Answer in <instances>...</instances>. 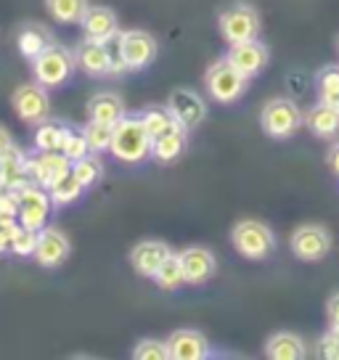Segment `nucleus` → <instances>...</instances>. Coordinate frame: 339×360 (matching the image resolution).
Instances as JSON below:
<instances>
[{"instance_id":"f257e3e1","label":"nucleus","mask_w":339,"mask_h":360,"mask_svg":"<svg viewBox=\"0 0 339 360\" xmlns=\"http://www.w3.org/2000/svg\"><path fill=\"white\" fill-rule=\"evenodd\" d=\"M151 135H148L146 124L141 120V114H124L120 122L114 124L112 151L120 162L127 165H138L146 157H151Z\"/></svg>"},{"instance_id":"f03ea898","label":"nucleus","mask_w":339,"mask_h":360,"mask_svg":"<svg viewBox=\"0 0 339 360\" xmlns=\"http://www.w3.org/2000/svg\"><path fill=\"white\" fill-rule=\"evenodd\" d=\"M30 64H32L34 82H40L43 88L51 90V88L67 85L69 77H72L75 69H77V58H75V53H69L67 48L51 43L46 51H43L40 56H34Z\"/></svg>"},{"instance_id":"7ed1b4c3","label":"nucleus","mask_w":339,"mask_h":360,"mask_svg":"<svg viewBox=\"0 0 339 360\" xmlns=\"http://www.w3.org/2000/svg\"><path fill=\"white\" fill-rule=\"evenodd\" d=\"M231 244L244 259L252 262H260V259L271 257L273 249H276V238L273 231L260 220H241L234 225L231 231Z\"/></svg>"},{"instance_id":"20e7f679","label":"nucleus","mask_w":339,"mask_h":360,"mask_svg":"<svg viewBox=\"0 0 339 360\" xmlns=\"http://www.w3.org/2000/svg\"><path fill=\"white\" fill-rule=\"evenodd\" d=\"M217 27H220V34L231 45L257 40V34H260V13L255 11L249 3H231L220 13Z\"/></svg>"},{"instance_id":"39448f33","label":"nucleus","mask_w":339,"mask_h":360,"mask_svg":"<svg viewBox=\"0 0 339 360\" xmlns=\"http://www.w3.org/2000/svg\"><path fill=\"white\" fill-rule=\"evenodd\" d=\"M204 88L215 98L217 103H234L241 98V93L247 88V77L238 72L228 58H220L204 75Z\"/></svg>"},{"instance_id":"423d86ee","label":"nucleus","mask_w":339,"mask_h":360,"mask_svg":"<svg viewBox=\"0 0 339 360\" xmlns=\"http://www.w3.org/2000/svg\"><path fill=\"white\" fill-rule=\"evenodd\" d=\"M260 124L271 138H289L300 130V124H305V114L289 98H271L262 106Z\"/></svg>"},{"instance_id":"0eeeda50","label":"nucleus","mask_w":339,"mask_h":360,"mask_svg":"<svg viewBox=\"0 0 339 360\" xmlns=\"http://www.w3.org/2000/svg\"><path fill=\"white\" fill-rule=\"evenodd\" d=\"M292 255L302 262H321L331 252V236L324 225H300L289 238Z\"/></svg>"},{"instance_id":"6e6552de","label":"nucleus","mask_w":339,"mask_h":360,"mask_svg":"<svg viewBox=\"0 0 339 360\" xmlns=\"http://www.w3.org/2000/svg\"><path fill=\"white\" fill-rule=\"evenodd\" d=\"M13 112L19 114V120L24 122L40 124L51 117V98H48V88H43L40 82H27L19 85L16 93L11 96Z\"/></svg>"},{"instance_id":"1a4fd4ad","label":"nucleus","mask_w":339,"mask_h":360,"mask_svg":"<svg viewBox=\"0 0 339 360\" xmlns=\"http://www.w3.org/2000/svg\"><path fill=\"white\" fill-rule=\"evenodd\" d=\"M120 51H122L127 72H141L154 64L157 58V40L143 30H127L120 32Z\"/></svg>"},{"instance_id":"9d476101","label":"nucleus","mask_w":339,"mask_h":360,"mask_svg":"<svg viewBox=\"0 0 339 360\" xmlns=\"http://www.w3.org/2000/svg\"><path fill=\"white\" fill-rule=\"evenodd\" d=\"M19 193V223L32 228V231H43L48 225V214H51V193L48 188L30 183L27 188H22Z\"/></svg>"},{"instance_id":"9b49d317","label":"nucleus","mask_w":339,"mask_h":360,"mask_svg":"<svg viewBox=\"0 0 339 360\" xmlns=\"http://www.w3.org/2000/svg\"><path fill=\"white\" fill-rule=\"evenodd\" d=\"M27 172H30L32 183L51 188L64 175L72 172V162L61 151H37L34 157H27Z\"/></svg>"},{"instance_id":"f8f14e48","label":"nucleus","mask_w":339,"mask_h":360,"mask_svg":"<svg viewBox=\"0 0 339 360\" xmlns=\"http://www.w3.org/2000/svg\"><path fill=\"white\" fill-rule=\"evenodd\" d=\"M69 252H72V244H69V238L56 231V228H43V231H37V249H34V259H37V265L40 268H58V265H64L69 257Z\"/></svg>"},{"instance_id":"ddd939ff","label":"nucleus","mask_w":339,"mask_h":360,"mask_svg":"<svg viewBox=\"0 0 339 360\" xmlns=\"http://www.w3.org/2000/svg\"><path fill=\"white\" fill-rule=\"evenodd\" d=\"M167 109L175 114V120H178L186 130L199 127V124L204 122V117H207V106H204V101L199 98V93H193V90H188V88L172 90L167 98Z\"/></svg>"},{"instance_id":"4468645a","label":"nucleus","mask_w":339,"mask_h":360,"mask_svg":"<svg viewBox=\"0 0 339 360\" xmlns=\"http://www.w3.org/2000/svg\"><path fill=\"white\" fill-rule=\"evenodd\" d=\"M226 58L249 79V77H255V75H260L262 69H265V64H268V48H265L260 40L234 43L228 48Z\"/></svg>"},{"instance_id":"2eb2a0df","label":"nucleus","mask_w":339,"mask_h":360,"mask_svg":"<svg viewBox=\"0 0 339 360\" xmlns=\"http://www.w3.org/2000/svg\"><path fill=\"white\" fill-rule=\"evenodd\" d=\"M170 360H204L210 355V342L196 328H178L167 339Z\"/></svg>"},{"instance_id":"dca6fc26","label":"nucleus","mask_w":339,"mask_h":360,"mask_svg":"<svg viewBox=\"0 0 339 360\" xmlns=\"http://www.w3.org/2000/svg\"><path fill=\"white\" fill-rule=\"evenodd\" d=\"M172 255V249L165 241L148 238V241H138L136 247L130 249V265L138 276L143 278H154V273L159 270V265Z\"/></svg>"},{"instance_id":"f3484780","label":"nucleus","mask_w":339,"mask_h":360,"mask_svg":"<svg viewBox=\"0 0 339 360\" xmlns=\"http://www.w3.org/2000/svg\"><path fill=\"white\" fill-rule=\"evenodd\" d=\"M181 265H183V276H186V283L191 286H199V283H207L217 270V259L210 249L204 247H188L181 252Z\"/></svg>"},{"instance_id":"a211bd4d","label":"nucleus","mask_w":339,"mask_h":360,"mask_svg":"<svg viewBox=\"0 0 339 360\" xmlns=\"http://www.w3.org/2000/svg\"><path fill=\"white\" fill-rule=\"evenodd\" d=\"M75 58H77V69H82L85 75L91 77H103V75H112V56H109V48L106 43H98V40H82L75 51Z\"/></svg>"},{"instance_id":"6ab92c4d","label":"nucleus","mask_w":339,"mask_h":360,"mask_svg":"<svg viewBox=\"0 0 339 360\" xmlns=\"http://www.w3.org/2000/svg\"><path fill=\"white\" fill-rule=\"evenodd\" d=\"M82 32L88 40H98V43H106L112 34H117V13L106 6H91L88 13L82 16Z\"/></svg>"},{"instance_id":"aec40b11","label":"nucleus","mask_w":339,"mask_h":360,"mask_svg":"<svg viewBox=\"0 0 339 360\" xmlns=\"http://www.w3.org/2000/svg\"><path fill=\"white\" fill-rule=\"evenodd\" d=\"M32 183L27 172V157L13 146L8 154L0 157V186H6L8 191H22Z\"/></svg>"},{"instance_id":"412c9836","label":"nucleus","mask_w":339,"mask_h":360,"mask_svg":"<svg viewBox=\"0 0 339 360\" xmlns=\"http://www.w3.org/2000/svg\"><path fill=\"white\" fill-rule=\"evenodd\" d=\"M305 127L318 138H328V135L339 133V106L326 101H318L310 112L305 114Z\"/></svg>"},{"instance_id":"4be33fe9","label":"nucleus","mask_w":339,"mask_h":360,"mask_svg":"<svg viewBox=\"0 0 339 360\" xmlns=\"http://www.w3.org/2000/svg\"><path fill=\"white\" fill-rule=\"evenodd\" d=\"M265 355L271 360H302L305 358V342L292 331H279L265 342Z\"/></svg>"},{"instance_id":"5701e85b","label":"nucleus","mask_w":339,"mask_h":360,"mask_svg":"<svg viewBox=\"0 0 339 360\" xmlns=\"http://www.w3.org/2000/svg\"><path fill=\"white\" fill-rule=\"evenodd\" d=\"M124 101L117 93H96L88 101V117L96 122L117 124L124 117Z\"/></svg>"},{"instance_id":"b1692460","label":"nucleus","mask_w":339,"mask_h":360,"mask_svg":"<svg viewBox=\"0 0 339 360\" xmlns=\"http://www.w3.org/2000/svg\"><path fill=\"white\" fill-rule=\"evenodd\" d=\"M186 151V127L170 130V133L159 135L151 141V157L157 159L159 165H170Z\"/></svg>"},{"instance_id":"393cba45","label":"nucleus","mask_w":339,"mask_h":360,"mask_svg":"<svg viewBox=\"0 0 339 360\" xmlns=\"http://www.w3.org/2000/svg\"><path fill=\"white\" fill-rule=\"evenodd\" d=\"M51 43H53V37H51V32H48L43 24H27V27H22L19 37H16L19 53H22L27 61H32L34 56H40Z\"/></svg>"},{"instance_id":"a878e982","label":"nucleus","mask_w":339,"mask_h":360,"mask_svg":"<svg viewBox=\"0 0 339 360\" xmlns=\"http://www.w3.org/2000/svg\"><path fill=\"white\" fill-rule=\"evenodd\" d=\"M69 130H72V127H69L67 122L51 120V117H48L46 122L37 124L34 148H37V151H61V143H64V138H67Z\"/></svg>"},{"instance_id":"bb28decb","label":"nucleus","mask_w":339,"mask_h":360,"mask_svg":"<svg viewBox=\"0 0 339 360\" xmlns=\"http://www.w3.org/2000/svg\"><path fill=\"white\" fill-rule=\"evenodd\" d=\"M141 120H143V124H146V130H148V135H151V138H159V135L170 133V130H178V127H183L167 106H148V109H143V112H141Z\"/></svg>"},{"instance_id":"cd10ccee","label":"nucleus","mask_w":339,"mask_h":360,"mask_svg":"<svg viewBox=\"0 0 339 360\" xmlns=\"http://www.w3.org/2000/svg\"><path fill=\"white\" fill-rule=\"evenodd\" d=\"M48 13L58 24H79L82 16L88 13V0H46Z\"/></svg>"},{"instance_id":"c85d7f7f","label":"nucleus","mask_w":339,"mask_h":360,"mask_svg":"<svg viewBox=\"0 0 339 360\" xmlns=\"http://www.w3.org/2000/svg\"><path fill=\"white\" fill-rule=\"evenodd\" d=\"M154 283L165 292H175L186 283V276H183V265H181V255H170L159 270L154 273Z\"/></svg>"},{"instance_id":"c756f323","label":"nucleus","mask_w":339,"mask_h":360,"mask_svg":"<svg viewBox=\"0 0 339 360\" xmlns=\"http://www.w3.org/2000/svg\"><path fill=\"white\" fill-rule=\"evenodd\" d=\"M82 191H85V186H82V183H79V180L72 175V172H69V175H64V178L58 180L56 186H51V188H48L53 207H64V204L77 202L79 196H82Z\"/></svg>"},{"instance_id":"7c9ffc66","label":"nucleus","mask_w":339,"mask_h":360,"mask_svg":"<svg viewBox=\"0 0 339 360\" xmlns=\"http://www.w3.org/2000/svg\"><path fill=\"white\" fill-rule=\"evenodd\" d=\"M82 133H85V138H88V146H91L93 154H103V151H109V148H112L114 124L91 120V122L82 127Z\"/></svg>"},{"instance_id":"2f4dec72","label":"nucleus","mask_w":339,"mask_h":360,"mask_svg":"<svg viewBox=\"0 0 339 360\" xmlns=\"http://www.w3.org/2000/svg\"><path fill=\"white\" fill-rule=\"evenodd\" d=\"M72 175L85 186V188H91L96 186L103 175V165L101 159L96 157V154H88V157L77 159V162H72Z\"/></svg>"},{"instance_id":"473e14b6","label":"nucleus","mask_w":339,"mask_h":360,"mask_svg":"<svg viewBox=\"0 0 339 360\" xmlns=\"http://www.w3.org/2000/svg\"><path fill=\"white\" fill-rule=\"evenodd\" d=\"M316 88L321 101L339 106V67H324L316 77Z\"/></svg>"},{"instance_id":"72a5a7b5","label":"nucleus","mask_w":339,"mask_h":360,"mask_svg":"<svg viewBox=\"0 0 339 360\" xmlns=\"http://www.w3.org/2000/svg\"><path fill=\"white\" fill-rule=\"evenodd\" d=\"M34 249H37V231L16 223V228L11 231V252L16 257H32Z\"/></svg>"},{"instance_id":"f704fd0d","label":"nucleus","mask_w":339,"mask_h":360,"mask_svg":"<svg viewBox=\"0 0 339 360\" xmlns=\"http://www.w3.org/2000/svg\"><path fill=\"white\" fill-rule=\"evenodd\" d=\"M61 154H64L69 162H77V159L93 154L91 146H88L85 133H82V130H69L67 138H64V143H61Z\"/></svg>"},{"instance_id":"c9c22d12","label":"nucleus","mask_w":339,"mask_h":360,"mask_svg":"<svg viewBox=\"0 0 339 360\" xmlns=\"http://www.w3.org/2000/svg\"><path fill=\"white\" fill-rule=\"evenodd\" d=\"M133 358L136 360H167L170 349L167 342H159V339H141L133 349Z\"/></svg>"},{"instance_id":"e433bc0d","label":"nucleus","mask_w":339,"mask_h":360,"mask_svg":"<svg viewBox=\"0 0 339 360\" xmlns=\"http://www.w3.org/2000/svg\"><path fill=\"white\" fill-rule=\"evenodd\" d=\"M321 355L331 360H339V328H328L326 337L321 339Z\"/></svg>"},{"instance_id":"4c0bfd02","label":"nucleus","mask_w":339,"mask_h":360,"mask_svg":"<svg viewBox=\"0 0 339 360\" xmlns=\"http://www.w3.org/2000/svg\"><path fill=\"white\" fill-rule=\"evenodd\" d=\"M326 318H328V328H339V292L328 300L326 304Z\"/></svg>"},{"instance_id":"58836bf2","label":"nucleus","mask_w":339,"mask_h":360,"mask_svg":"<svg viewBox=\"0 0 339 360\" xmlns=\"http://www.w3.org/2000/svg\"><path fill=\"white\" fill-rule=\"evenodd\" d=\"M11 252V228H3L0 225V257Z\"/></svg>"},{"instance_id":"ea45409f","label":"nucleus","mask_w":339,"mask_h":360,"mask_svg":"<svg viewBox=\"0 0 339 360\" xmlns=\"http://www.w3.org/2000/svg\"><path fill=\"white\" fill-rule=\"evenodd\" d=\"M11 148H13L11 135H8V130H6V127H3V124H0V157H3V154H8V151H11Z\"/></svg>"},{"instance_id":"a19ab883","label":"nucleus","mask_w":339,"mask_h":360,"mask_svg":"<svg viewBox=\"0 0 339 360\" xmlns=\"http://www.w3.org/2000/svg\"><path fill=\"white\" fill-rule=\"evenodd\" d=\"M328 169H331V172H334V175H337L339 178V143L334 148H331V151H328Z\"/></svg>"},{"instance_id":"79ce46f5","label":"nucleus","mask_w":339,"mask_h":360,"mask_svg":"<svg viewBox=\"0 0 339 360\" xmlns=\"http://www.w3.org/2000/svg\"><path fill=\"white\" fill-rule=\"evenodd\" d=\"M6 202H8V188H6V186H0V210L6 207Z\"/></svg>"},{"instance_id":"37998d69","label":"nucleus","mask_w":339,"mask_h":360,"mask_svg":"<svg viewBox=\"0 0 339 360\" xmlns=\"http://www.w3.org/2000/svg\"><path fill=\"white\" fill-rule=\"evenodd\" d=\"M337 51H339V43H337Z\"/></svg>"}]
</instances>
